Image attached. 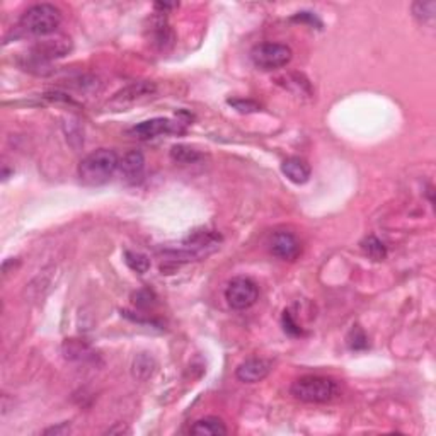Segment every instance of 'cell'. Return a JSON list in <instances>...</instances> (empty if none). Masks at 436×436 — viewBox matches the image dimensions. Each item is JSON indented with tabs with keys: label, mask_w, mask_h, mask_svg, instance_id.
I'll use <instances>...</instances> for the list:
<instances>
[{
	"label": "cell",
	"mask_w": 436,
	"mask_h": 436,
	"mask_svg": "<svg viewBox=\"0 0 436 436\" xmlns=\"http://www.w3.org/2000/svg\"><path fill=\"white\" fill-rule=\"evenodd\" d=\"M62 23V12L51 4H36L21 15L18 30L24 36H48L58 30Z\"/></svg>",
	"instance_id": "obj_2"
},
{
	"label": "cell",
	"mask_w": 436,
	"mask_h": 436,
	"mask_svg": "<svg viewBox=\"0 0 436 436\" xmlns=\"http://www.w3.org/2000/svg\"><path fill=\"white\" fill-rule=\"evenodd\" d=\"M174 7H177V4H156V9H162V11L174 9Z\"/></svg>",
	"instance_id": "obj_24"
},
{
	"label": "cell",
	"mask_w": 436,
	"mask_h": 436,
	"mask_svg": "<svg viewBox=\"0 0 436 436\" xmlns=\"http://www.w3.org/2000/svg\"><path fill=\"white\" fill-rule=\"evenodd\" d=\"M227 103H229L234 109H237L239 113H242V115H249V113L259 111V104L251 99H229Z\"/></svg>",
	"instance_id": "obj_21"
},
{
	"label": "cell",
	"mask_w": 436,
	"mask_h": 436,
	"mask_svg": "<svg viewBox=\"0 0 436 436\" xmlns=\"http://www.w3.org/2000/svg\"><path fill=\"white\" fill-rule=\"evenodd\" d=\"M120 169V157L115 150L99 149L85 156L79 164V177L85 186H103Z\"/></svg>",
	"instance_id": "obj_1"
},
{
	"label": "cell",
	"mask_w": 436,
	"mask_h": 436,
	"mask_svg": "<svg viewBox=\"0 0 436 436\" xmlns=\"http://www.w3.org/2000/svg\"><path fill=\"white\" fill-rule=\"evenodd\" d=\"M227 433H229V430H227L225 423L220 418H215V416L198 419L193 428H191V435L197 436H222Z\"/></svg>",
	"instance_id": "obj_14"
},
{
	"label": "cell",
	"mask_w": 436,
	"mask_h": 436,
	"mask_svg": "<svg viewBox=\"0 0 436 436\" xmlns=\"http://www.w3.org/2000/svg\"><path fill=\"white\" fill-rule=\"evenodd\" d=\"M271 252L283 261H293L300 254V242L290 232H276L271 239Z\"/></svg>",
	"instance_id": "obj_11"
},
{
	"label": "cell",
	"mask_w": 436,
	"mask_h": 436,
	"mask_svg": "<svg viewBox=\"0 0 436 436\" xmlns=\"http://www.w3.org/2000/svg\"><path fill=\"white\" fill-rule=\"evenodd\" d=\"M133 299H135V304L140 305V307H149L150 304H152L154 299V293L150 290H142L133 295Z\"/></svg>",
	"instance_id": "obj_23"
},
{
	"label": "cell",
	"mask_w": 436,
	"mask_h": 436,
	"mask_svg": "<svg viewBox=\"0 0 436 436\" xmlns=\"http://www.w3.org/2000/svg\"><path fill=\"white\" fill-rule=\"evenodd\" d=\"M156 92V84L152 82H135L132 85H128V87H125L123 91H120L116 94L115 97H113L111 103L113 104H120V106H126V104H133L138 99H144V97L150 96V94Z\"/></svg>",
	"instance_id": "obj_12"
},
{
	"label": "cell",
	"mask_w": 436,
	"mask_h": 436,
	"mask_svg": "<svg viewBox=\"0 0 436 436\" xmlns=\"http://www.w3.org/2000/svg\"><path fill=\"white\" fill-rule=\"evenodd\" d=\"M157 363L156 360H154V356H150V354H140V356L135 358V361H133V375H135V378L138 380H147V378H150L156 372Z\"/></svg>",
	"instance_id": "obj_16"
},
{
	"label": "cell",
	"mask_w": 436,
	"mask_h": 436,
	"mask_svg": "<svg viewBox=\"0 0 436 436\" xmlns=\"http://www.w3.org/2000/svg\"><path fill=\"white\" fill-rule=\"evenodd\" d=\"M290 392L297 401L307 402V404H325L331 402L340 392L336 380L320 375H305L297 378L292 384Z\"/></svg>",
	"instance_id": "obj_3"
},
{
	"label": "cell",
	"mask_w": 436,
	"mask_h": 436,
	"mask_svg": "<svg viewBox=\"0 0 436 436\" xmlns=\"http://www.w3.org/2000/svg\"><path fill=\"white\" fill-rule=\"evenodd\" d=\"M283 174L295 185H305L311 179V166L300 157H290L281 164Z\"/></svg>",
	"instance_id": "obj_13"
},
{
	"label": "cell",
	"mask_w": 436,
	"mask_h": 436,
	"mask_svg": "<svg viewBox=\"0 0 436 436\" xmlns=\"http://www.w3.org/2000/svg\"><path fill=\"white\" fill-rule=\"evenodd\" d=\"M271 372V363L264 358H249L237 366V378L244 384H256L264 380Z\"/></svg>",
	"instance_id": "obj_10"
},
{
	"label": "cell",
	"mask_w": 436,
	"mask_h": 436,
	"mask_svg": "<svg viewBox=\"0 0 436 436\" xmlns=\"http://www.w3.org/2000/svg\"><path fill=\"white\" fill-rule=\"evenodd\" d=\"M361 249H363L365 254L368 256V258H372L373 261H382V259H385V256H387V249H385L384 242L378 240L375 235H370V237H366L363 242H361Z\"/></svg>",
	"instance_id": "obj_18"
},
{
	"label": "cell",
	"mask_w": 436,
	"mask_h": 436,
	"mask_svg": "<svg viewBox=\"0 0 436 436\" xmlns=\"http://www.w3.org/2000/svg\"><path fill=\"white\" fill-rule=\"evenodd\" d=\"M348 348L353 349V351H363V349L368 348V337H366V334L361 331L358 325L353 328L351 332H349Z\"/></svg>",
	"instance_id": "obj_20"
},
{
	"label": "cell",
	"mask_w": 436,
	"mask_h": 436,
	"mask_svg": "<svg viewBox=\"0 0 436 436\" xmlns=\"http://www.w3.org/2000/svg\"><path fill=\"white\" fill-rule=\"evenodd\" d=\"M181 132H185V128H181L179 123H174L169 118H154V120L142 121L140 125L133 126V128L130 130V135L140 138V140H150V138Z\"/></svg>",
	"instance_id": "obj_7"
},
{
	"label": "cell",
	"mask_w": 436,
	"mask_h": 436,
	"mask_svg": "<svg viewBox=\"0 0 436 436\" xmlns=\"http://www.w3.org/2000/svg\"><path fill=\"white\" fill-rule=\"evenodd\" d=\"M68 51H70V39H48L32 48L31 60L35 65H39L65 56Z\"/></svg>",
	"instance_id": "obj_9"
},
{
	"label": "cell",
	"mask_w": 436,
	"mask_h": 436,
	"mask_svg": "<svg viewBox=\"0 0 436 436\" xmlns=\"http://www.w3.org/2000/svg\"><path fill=\"white\" fill-rule=\"evenodd\" d=\"M170 158L177 164H197L203 158V154L189 145H174L170 149Z\"/></svg>",
	"instance_id": "obj_15"
},
{
	"label": "cell",
	"mask_w": 436,
	"mask_h": 436,
	"mask_svg": "<svg viewBox=\"0 0 436 436\" xmlns=\"http://www.w3.org/2000/svg\"><path fill=\"white\" fill-rule=\"evenodd\" d=\"M121 177L126 185H140L144 181L145 174V157L144 154L138 150H132V152L125 154L123 158H120V169Z\"/></svg>",
	"instance_id": "obj_8"
},
{
	"label": "cell",
	"mask_w": 436,
	"mask_h": 436,
	"mask_svg": "<svg viewBox=\"0 0 436 436\" xmlns=\"http://www.w3.org/2000/svg\"><path fill=\"white\" fill-rule=\"evenodd\" d=\"M259 297L258 285L246 276H237L229 283L225 290V299L235 311H246L252 307Z\"/></svg>",
	"instance_id": "obj_6"
},
{
	"label": "cell",
	"mask_w": 436,
	"mask_h": 436,
	"mask_svg": "<svg viewBox=\"0 0 436 436\" xmlns=\"http://www.w3.org/2000/svg\"><path fill=\"white\" fill-rule=\"evenodd\" d=\"M125 263L130 270L138 273V275H144V273L150 270L149 256L142 254V252L125 251Z\"/></svg>",
	"instance_id": "obj_17"
},
{
	"label": "cell",
	"mask_w": 436,
	"mask_h": 436,
	"mask_svg": "<svg viewBox=\"0 0 436 436\" xmlns=\"http://www.w3.org/2000/svg\"><path fill=\"white\" fill-rule=\"evenodd\" d=\"M290 46L281 43H263L252 48L251 60L261 70H276L285 67L292 60Z\"/></svg>",
	"instance_id": "obj_5"
},
{
	"label": "cell",
	"mask_w": 436,
	"mask_h": 436,
	"mask_svg": "<svg viewBox=\"0 0 436 436\" xmlns=\"http://www.w3.org/2000/svg\"><path fill=\"white\" fill-rule=\"evenodd\" d=\"M413 14L419 21H433L436 14V2H414L413 4Z\"/></svg>",
	"instance_id": "obj_19"
},
{
	"label": "cell",
	"mask_w": 436,
	"mask_h": 436,
	"mask_svg": "<svg viewBox=\"0 0 436 436\" xmlns=\"http://www.w3.org/2000/svg\"><path fill=\"white\" fill-rule=\"evenodd\" d=\"M220 240L222 237L215 232L199 230L189 235L177 249L166 251V254H169L173 261H197L217 251L220 247Z\"/></svg>",
	"instance_id": "obj_4"
},
{
	"label": "cell",
	"mask_w": 436,
	"mask_h": 436,
	"mask_svg": "<svg viewBox=\"0 0 436 436\" xmlns=\"http://www.w3.org/2000/svg\"><path fill=\"white\" fill-rule=\"evenodd\" d=\"M283 325H285V331H287L288 334H292V336H300V334H301L300 325L297 324L295 320H293L290 312L283 313Z\"/></svg>",
	"instance_id": "obj_22"
}]
</instances>
